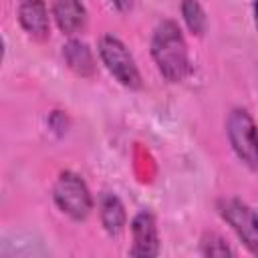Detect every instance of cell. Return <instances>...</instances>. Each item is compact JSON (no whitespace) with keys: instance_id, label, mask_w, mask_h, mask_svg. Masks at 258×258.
<instances>
[{"instance_id":"cell-4","label":"cell","mask_w":258,"mask_h":258,"mask_svg":"<svg viewBox=\"0 0 258 258\" xmlns=\"http://www.w3.org/2000/svg\"><path fill=\"white\" fill-rule=\"evenodd\" d=\"M228 139L236 155L250 167H258V127L244 109H234L228 117Z\"/></svg>"},{"instance_id":"cell-11","label":"cell","mask_w":258,"mask_h":258,"mask_svg":"<svg viewBox=\"0 0 258 258\" xmlns=\"http://www.w3.org/2000/svg\"><path fill=\"white\" fill-rule=\"evenodd\" d=\"M181 14H183V20L187 24V28L194 32V34H202L204 28H206V14L200 6L198 0H183L181 2Z\"/></svg>"},{"instance_id":"cell-1","label":"cell","mask_w":258,"mask_h":258,"mask_svg":"<svg viewBox=\"0 0 258 258\" xmlns=\"http://www.w3.org/2000/svg\"><path fill=\"white\" fill-rule=\"evenodd\" d=\"M151 56L159 69V73L171 81L179 83L189 73V58H187V44L179 26L171 20H163L151 38Z\"/></svg>"},{"instance_id":"cell-13","label":"cell","mask_w":258,"mask_h":258,"mask_svg":"<svg viewBox=\"0 0 258 258\" xmlns=\"http://www.w3.org/2000/svg\"><path fill=\"white\" fill-rule=\"evenodd\" d=\"M111 2H113L119 10H129V8L133 6V2H135V0H111Z\"/></svg>"},{"instance_id":"cell-3","label":"cell","mask_w":258,"mask_h":258,"mask_svg":"<svg viewBox=\"0 0 258 258\" xmlns=\"http://www.w3.org/2000/svg\"><path fill=\"white\" fill-rule=\"evenodd\" d=\"M54 202L56 206L71 216L73 220H83L93 208V200L87 183L73 171H62L54 183Z\"/></svg>"},{"instance_id":"cell-5","label":"cell","mask_w":258,"mask_h":258,"mask_svg":"<svg viewBox=\"0 0 258 258\" xmlns=\"http://www.w3.org/2000/svg\"><path fill=\"white\" fill-rule=\"evenodd\" d=\"M220 214L246 244V248L258 254V214L240 200H224L220 204Z\"/></svg>"},{"instance_id":"cell-14","label":"cell","mask_w":258,"mask_h":258,"mask_svg":"<svg viewBox=\"0 0 258 258\" xmlns=\"http://www.w3.org/2000/svg\"><path fill=\"white\" fill-rule=\"evenodd\" d=\"M254 20H256V26H258V0H254Z\"/></svg>"},{"instance_id":"cell-6","label":"cell","mask_w":258,"mask_h":258,"mask_svg":"<svg viewBox=\"0 0 258 258\" xmlns=\"http://www.w3.org/2000/svg\"><path fill=\"white\" fill-rule=\"evenodd\" d=\"M131 234H133V248L131 256H157L159 252V238H157V226L155 218L149 212H139L131 222Z\"/></svg>"},{"instance_id":"cell-8","label":"cell","mask_w":258,"mask_h":258,"mask_svg":"<svg viewBox=\"0 0 258 258\" xmlns=\"http://www.w3.org/2000/svg\"><path fill=\"white\" fill-rule=\"evenodd\" d=\"M54 20L64 34H75L85 28L87 10L81 0H54Z\"/></svg>"},{"instance_id":"cell-2","label":"cell","mask_w":258,"mask_h":258,"mask_svg":"<svg viewBox=\"0 0 258 258\" xmlns=\"http://www.w3.org/2000/svg\"><path fill=\"white\" fill-rule=\"evenodd\" d=\"M99 56L103 64L109 69V73L129 89H137L141 85V77L137 71V64L127 50V46L113 34H107L99 40Z\"/></svg>"},{"instance_id":"cell-12","label":"cell","mask_w":258,"mask_h":258,"mask_svg":"<svg viewBox=\"0 0 258 258\" xmlns=\"http://www.w3.org/2000/svg\"><path fill=\"white\" fill-rule=\"evenodd\" d=\"M202 252L206 256H232L234 252L230 250V246L218 236V234H210L206 236V240L202 242Z\"/></svg>"},{"instance_id":"cell-10","label":"cell","mask_w":258,"mask_h":258,"mask_svg":"<svg viewBox=\"0 0 258 258\" xmlns=\"http://www.w3.org/2000/svg\"><path fill=\"white\" fill-rule=\"evenodd\" d=\"M125 208L121 200L113 194H105L101 200V222L109 234H119L125 228Z\"/></svg>"},{"instance_id":"cell-9","label":"cell","mask_w":258,"mask_h":258,"mask_svg":"<svg viewBox=\"0 0 258 258\" xmlns=\"http://www.w3.org/2000/svg\"><path fill=\"white\" fill-rule=\"evenodd\" d=\"M62 56L71 71H75L81 77H91L95 73V58L91 48L81 40H71L62 48Z\"/></svg>"},{"instance_id":"cell-7","label":"cell","mask_w":258,"mask_h":258,"mask_svg":"<svg viewBox=\"0 0 258 258\" xmlns=\"http://www.w3.org/2000/svg\"><path fill=\"white\" fill-rule=\"evenodd\" d=\"M18 20L22 28L38 40H44L48 36V12L46 4L42 0H22L18 6Z\"/></svg>"}]
</instances>
